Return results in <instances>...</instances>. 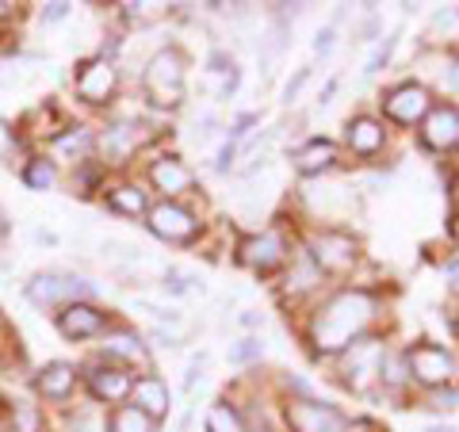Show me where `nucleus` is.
<instances>
[{"mask_svg":"<svg viewBox=\"0 0 459 432\" xmlns=\"http://www.w3.org/2000/svg\"><path fill=\"white\" fill-rule=\"evenodd\" d=\"M23 184H27V188H35V192H47L50 184H54V165L47 161V157H35V161H27Z\"/></svg>","mask_w":459,"mask_h":432,"instance_id":"nucleus-25","label":"nucleus"},{"mask_svg":"<svg viewBox=\"0 0 459 432\" xmlns=\"http://www.w3.org/2000/svg\"><path fill=\"white\" fill-rule=\"evenodd\" d=\"M104 356L123 359V364H146V344L131 329H108L104 333Z\"/></svg>","mask_w":459,"mask_h":432,"instance_id":"nucleus-20","label":"nucleus"},{"mask_svg":"<svg viewBox=\"0 0 459 432\" xmlns=\"http://www.w3.org/2000/svg\"><path fill=\"white\" fill-rule=\"evenodd\" d=\"M69 8H74V4H62V0H57V4H47V8H42V20H47V23H57V20H65V16H69Z\"/></svg>","mask_w":459,"mask_h":432,"instance_id":"nucleus-35","label":"nucleus"},{"mask_svg":"<svg viewBox=\"0 0 459 432\" xmlns=\"http://www.w3.org/2000/svg\"><path fill=\"white\" fill-rule=\"evenodd\" d=\"M261 352H264V349H261V341H253V337H249V341H241L238 349L230 352V364H253V359H261Z\"/></svg>","mask_w":459,"mask_h":432,"instance_id":"nucleus-29","label":"nucleus"},{"mask_svg":"<svg viewBox=\"0 0 459 432\" xmlns=\"http://www.w3.org/2000/svg\"><path fill=\"white\" fill-rule=\"evenodd\" d=\"M333 39H337V31H333V27H322V31L314 35V54H318V57H325L329 50H333Z\"/></svg>","mask_w":459,"mask_h":432,"instance_id":"nucleus-32","label":"nucleus"},{"mask_svg":"<svg viewBox=\"0 0 459 432\" xmlns=\"http://www.w3.org/2000/svg\"><path fill=\"white\" fill-rule=\"evenodd\" d=\"M421 138L429 150H452L459 146V108L455 104H437L429 108L421 119Z\"/></svg>","mask_w":459,"mask_h":432,"instance_id":"nucleus-13","label":"nucleus"},{"mask_svg":"<svg viewBox=\"0 0 459 432\" xmlns=\"http://www.w3.org/2000/svg\"><path fill=\"white\" fill-rule=\"evenodd\" d=\"M100 146H104V153L111 157V161H123V157H131L134 146H138V134H134V126H108V134L100 138Z\"/></svg>","mask_w":459,"mask_h":432,"instance_id":"nucleus-22","label":"nucleus"},{"mask_svg":"<svg viewBox=\"0 0 459 432\" xmlns=\"http://www.w3.org/2000/svg\"><path fill=\"white\" fill-rule=\"evenodd\" d=\"M12 150H16V131H12V126L0 119V157H8Z\"/></svg>","mask_w":459,"mask_h":432,"instance_id":"nucleus-33","label":"nucleus"},{"mask_svg":"<svg viewBox=\"0 0 459 432\" xmlns=\"http://www.w3.org/2000/svg\"><path fill=\"white\" fill-rule=\"evenodd\" d=\"M452 234H455V241H459V214H455V222H452Z\"/></svg>","mask_w":459,"mask_h":432,"instance_id":"nucleus-41","label":"nucleus"},{"mask_svg":"<svg viewBox=\"0 0 459 432\" xmlns=\"http://www.w3.org/2000/svg\"><path fill=\"white\" fill-rule=\"evenodd\" d=\"M207 432H246V417H241L226 398H219L207 410Z\"/></svg>","mask_w":459,"mask_h":432,"instance_id":"nucleus-24","label":"nucleus"},{"mask_svg":"<svg viewBox=\"0 0 459 432\" xmlns=\"http://www.w3.org/2000/svg\"><path fill=\"white\" fill-rule=\"evenodd\" d=\"M108 432H157V421H150L138 406H119L108 417Z\"/></svg>","mask_w":459,"mask_h":432,"instance_id":"nucleus-23","label":"nucleus"},{"mask_svg":"<svg viewBox=\"0 0 459 432\" xmlns=\"http://www.w3.org/2000/svg\"><path fill=\"white\" fill-rule=\"evenodd\" d=\"M310 81V69H299V73L291 77V81H287L283 84V104H295V99H299V92H303V84Z\"/></svg>","mask_w":459,"mask_h":432,"instance_id":"nucleus-30","label":"nucleus"},{"mask_svg":"<svg viewBox=\"0 0 459 432\" xmlns=\"http://www.w3.org/2000/svg\"><path fill=\"white\" fill-rule=\"evenodd\" d=\"M333 92H337V81H329V84H325V92L318 96V104H329V96H333Z\"/></svg>","mask_w":459,"mask_h":432,"instance_id":"nucleus-38","label":"nucleus"},{"mask_svg":"<svg viewBox=\"0 0 459 432\" xmlns=\"http://www.w3.org/2000/svg\"><path fill=\"white\" fill-rule=\"evenodd\" d=\"M12 428L16 432H39L42 428V417L31 402H16V406H12Z\"/></svg>","mask_w":459,"mask_h":432,"instance_id":"nucleus-26","label":"nucleus"},{"mask_svg":"<svg viewBox=\"0 0 459 432\" xmlns=\"http://www.w3.org/2000/svg\"><path fill=\"white\" fill-rule=\"evenodd\" d=\"M429 410H459V394L444 386V391H437L433 398H429Z\"/></svg>","mask_w":459,"mask_h":432,"instance_id":"nucleus-31","label":"nucleus"},{"mask_svg":"<svg viewBox=\"0 0 459 432\" xmlns=\"http://www.w3.org/2000/svg\"><path fill=\"white\" fill-rule=\"evenodd\" d=\"M230 69H234V62H230L222 50H214L211 54V73H230Z\"/></svg>","mask_w":459,"mask_h":432,"instance_id":"nucleus-36","label":"nucleus"},{"mask_svg":"<svg viewBox=\"0 0 459 432\" xmlns=\"http://www.w3.org/2000/svg\"><path fill=\"white\" fill-rule=\"evenodd\" d=\"M238 261L253 272H261V276H268V272H276L287 261V245L276 229H264V234H253L238 245Z\"/></svg>","mask_w":459,"mask_h":432,"instance_id":"nucleus-10","label":"nucleus"},{"mask_svg":"<svg viewBox=\"0 0 459 432\" xmlns=\"http://www.w3.org/2000/svg\"><path fill=\"white\" fill-rule=\"evenodd\" d=\"M142 89L153 108H177L184 99V54L172 47L157 50L142 73Z\"/></svg>","mask_w":459,"mask_h":432,"instance_id":"nucleus-2","label":"nucleus"},{"mask_svg":"<svg viewBox=\"0 0 459 432\" xmlns=\"http://www.w3.org/2000/svg\"><path fill=\"white\" fill-rule=\"evenodd\" d=\"M310 264L318 272H349L356 264V241L341 229H318L310 238Z\"/></svg>","mask_w":459,"mask_h":432,"instance_id":"nucleus-8","label":"nucleus"},{"mask_svg":"<svg viewBox=\"0 0 459 432\" xmlns=\"http://www.w3.org/2000/svg\"><path fill=\"white\" fill-rule=\"evenodd\" d=\"M108 207L138 219V214L150 211V199H146V192H142V188H134V184H123V188H111L108 192Z\"/></svg>","mask_w":459,"mask_h":432,"instance_id":"nucleus-21","label":"nucleus"},{"mask_svg":"<svg viewBox=\"0 0 459 432\" xmlns=\"http://www.w3.org/2000/svg\"><path fill=\"white\" fill-rule=\"evenodd\" d=\"M291 161H295V168L303 172V177H318V172L333 168V161H337V146H333L329 138H307L303 146L291 153Z\"/></svg>","mask_w":459,"mask_h":432,"instance_id":"nucleus-16","label":"nucleus"},{"mask_svg":"<svg viewBox=\"0 0 459 432\" xmlns=\"http://www.w3.org/2000/svg\"><path fill=\"white\" fill-rule=\"evenodd\" d=\"M234 157H238V142H234V138H230V142H226V146L219 150V165H214V168H219V172H226L230 165H234Z\"/></svg>","mask_w":459,"mask_h":432,"instance_id":"nucleus-34","label":"nucleus"},{"mask_svg":"<svg viewBox=\"0 0 459 432\" xmlns=\"http://www.w3.org/2000/svg\"><path fill=\"white\" fill-rule=\"evenodd\" d=\"M406 364H410V376L421 386H433V391L437 386H448V379L455 376V359L440 344H413L406 352Z\"/></svg>","mask_w":459,"mask_h":432,"instance_id":"nucleus-7","label":"nucleus"},{"mask_svg":"<svg viewBox=\"0 0 459 432\" xmlns=\"http://www.w3.org/2000/svg\"><path fill=\"white\" fill-rule=\"evenodd\" d=\"M39 394L50 398V402H65L69 394H74L77 386V367L74 364H62V359H54V364H47L39 371Z\"/></svg>","mask_w":459,"mask_h":432,"instance_id":"nucleus-18","label":"nucleus"},{"mask_svg":"<svg viewBox=\"0 0 459 432\" xmlns=\"http://www.w3.org/2000/svg\"><path fill=\"white\" fill-rule=\"evenodd\" d=\"M92 295V283L81 276H65V272H39V276L27 283V298L35 307H74Z\"/></svg>","mask_w":459,"mask_h":432,"instance_id":"nucleus-3","label":"nucleus"},{"mask_svg":"<svg viewBox=\"0 0 459 432\" xmlns=\"http://www.w3.org/2000/svg\"><path fill=\"white\" fill-rule=\"evenodd\" d=\"M146 226L153 229V238H161L169 245H188L199 238V222L195 214L188 207L172 203V199H165V203H157L146 211Z\"/></svg>","mask_w":459,"mask_h":432,"instance_id":"nucleus-5","label":"nucleus"},{"mask_svg":"<svg viewBox=\"0 0 459 432\" xmlns=\"http://www.w3.org/2000/svg\"><path fill=\"white\" fill-rule=\"evenodd\" d=\"M92 134L89 131H81V126H77V134H62V138H57V150H74V153H89L92 150Z\"/></svg>","mask_w":459,"mask_h":432,"instance_id":"nucleus-28","label":"nucleus"},{"mask_svg":"<svg viewBox=\"0 0 459 432\" xmlns=\"http://www.w3.org/2000/svg\"><path fill=\"white\" fill-rule=\"evenodd\" d=\"M344 142H349V150H352V153L371 157V153H379V150H383L386 131H383V123H376V119H368V115H360V119H352V123H349V131H344Z\"/></svg>","mask_w":459,"mask_h":432,"instance_id":"nucleus-19","label":"nucleus"},{"mask_svg":"<svg viewBox=\"0 0 459 432\" xmlns=\"http://www.w3.org/2000/svg\"><path fill=\"white\" fill-rule=\"evenodd\" d=\"M425 432H455V428H452V425H429Z\"/></svg>","mask_w":459,"mask_h":432,"instance_id":"nucleus-40","label":"nucleus"},{"mask_svg":"<svg viewBox=\"0 0 459 432\" xmlns=\"http://www.w3.org/2000/svg\"><path fill=\"white\" fill-rule=\"evenodd\" d=\"M376 314H379L376 295H368V291H337L333 298L322 302L318 314H314V322H310L314 349H318L322 356L344 352L352 341L364 337V329L376 322Z\"/></svg>","mask_w":459,"mask_h":432,"instance_id":"nucleus-1","label":"nucleus"},{"mask_svg":"<svg viewBox=\"0 0 459 432\" xmlns=\"http://www.w3.org/2000/svg\"><path fill=\"white\" fill-rule=\"evenodd\" d=\"M12 8H16V4H8V0H0V20H8V16H12Z\"/></svg>","mask_w":459,"mask_h":432,"instance_id":"nucleus-39","label":"nucleus"},{"mask_svg":"<svg viewBox=\"0 0 459 432\" xmlns=\"http://www.w3.org/2000/svg\"><path fill=\"white\" fill-rule=\"evenodd\" d=\"M57 329L69 341H89L108 329V314L96 310L92 302H74V307H62V314H57Z\"/></svg>","mask_w":459,"mask_h":432,"instance_id":"nucleus-12","label":"nucleus"},{"mask_svg":"<svg viewBox=\"0 0 459 432\" xmlns=\"http://www.w3.org/2000/svg\"><path fill=\"white\" fill-rule=\"evenodd\" d=\"M150 184L172 199V195L192 188V172H188L184 161H177V157H157V161L150 165Z\"/></svg>","mask_w":459,"mask_h":432,"instance_id":"nucleus-15","label":"nucleus"},{"mask_svg":"<svg viewBox=\"0 0 459 432\" xmlns=\"http://www.w3.org/2000/svg\"><path fill=\"white\" fill-rule=\"evenodd\" d=\"M383 364H386V352H383V341L376 337L352 341L344 349V376H349L352 391H368V383L383 379Z\"/></svg>","mask_w":459,"mask_h":432,"instance_id":"nucleus-6","label":"nucleus"},{"mask_svg":"<svg viewBox=\"0 0 459 432\" xmlns=\"http://www.w3.org/2000/svg\"><path fill=\"white\" fill-rule=\"evenodd\" d=\"M74 89H77V96L84 99V104L100 108L115 96V89H119V73H115V65L108 62V57H89V62L77 69Z\"/></svg>","mask_w":459,"mask_h":432,"instance_id":"nucleus-9","label":"nucleus"},{"mask_svg":"<svg viewBox=\"0 0 459 432\" xmlns=\"http://www.w3.org/2000/svg\"><path fill=\"white\" fill-rule=\"evenodd\" d=\"M238 81H241V73H238V69H230V73H226V81H222V96L230 99V96H234V89H238Z\"/></svg>","mask_w":459,"mask_h":432,"instance_id":"nucleus-37","label":"nucleus"},{"mask_svg":"<svg viewBox=\"0 0 459 432\" xmlns=\"http://www.w3.org/2000/svg\"><path fill=\"white\" fill-rule=\"evenodd\" d=\"M84 379H89V394H92L96 402H108V406L123 402L126 394H131V386H134L131 371L119 367V364H96Z\"/></svg>","mask_w":459,"mask_h":432,"instance_id":"nucleus-14","label":"nucleus"},{"mask_svg":"<svg viewBox=\"0 0 459 432\" xmlns=\"http://www.w3.org/2000/svg\"><path fill=\"white\" fill-rule=\"evenodd\" d=\"M131 398H134V406L150 417V421H161V417L169 413V402H172L169 386L157 379V376H142V379L131 386Z\"/></svg>","mask_w":459,"mask_h":432,"instance_id":"nucleus-17","label":"nucleus"},{"mask_svg":"<svg viewBox=\"0 0 459 432\" xmlns=\"http://www.w3.org/2000/svg\"><path fill=\"white\" fill-rule=\"evenodd\" d=\"M287 428L291 432H349V417L329 402H314V398H291L283 406Z\"/></svg>","mask_w":459,"mask_h":432,"instance_id":"nucleus-4","label":"nucleus"},{"mask_svg":"<svg viewBox=\"0 0 459 432\" xmlns=\"http://www.w3.org/2000/svg\"><path fill=\"white\" fill-rule=\"evenodd\" d=\"M394 47H398V35H386V39L379 42V47L371 50V57H368V69H364V73H368V77L383 73V69H386V62H391V54H394Z\"/></svg>","mask_w":459,"mask_h":432,"instance_id":"nucleus-27","label":"nucleus"},{"mask_svg":"<svg viewBox=\"0 0 459 432\" xmlns=\"http://www.w3.org/2000/svg\"><path fill=\"white\" fill-rule=\"evenodd\" d=\"M429 108H433V104H429L425 84H413V81L398 84V89H391V92H386V99H383V115H386V119H394V123H402V126L421 123L429 115Z\"/></svg>","mask_w":459,"mask_h":432,"instance_id":"nucleus-11","label":"nucleus"}]
</instances>
